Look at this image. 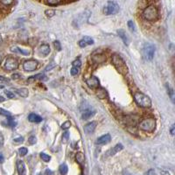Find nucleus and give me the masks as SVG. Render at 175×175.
Segmentation results:
<instances>
[{"mask_svg": "<svg viewBox=\"0 0 175 175\" xmlns=\"http://www.w3.org/2000/svg\"><path fill=\"white\" fill-rule=\"evenodd\" d=\"M72 65H73V67H75V68H80L82 66V62H81L80 60H75L73 61Z\"/></svg>", "mask_w": 175, "mask_h": 175, "instance_id": "obj_40", "label": "nucleus"}, {"mask_svg": "<svg viewBox=\"0 0 175 175\" xmlns=\"http://www.w3.org/2000/svg\"><path fill=\"white\" fill-rule=\"evenodd\" d=\"M123 149V145H122V144H117V146H115V147H113L111 150H110V151H108L107 154L109 156H114L115 154H117V152L121 151Z\"/></svg>", "mask_w": 175, "mask_h": 175, "instance_id": "obj_16", "label": "nucleus"}, {"mask_svg": "<svg viewBox=\"0 0 175 175\" xmlns=\"http://www.w3.org/2000/svg\"><path fill=\"white\" fill-rule=\"evenodd\" d=\"M86 83H87L88 86L91 88H97L98 86H99V80L96 76L92 75L91 77L86 81Z\"/></svg>", "mask_w": 175, "mask_h": 175, "instance_id": "obj_10", "label": "nucleus"}, {"mask_svg": "<svg viewBox=\"0 0 175 175\" xmlns=\"http://www.w3.org/2000/svg\"><path fill=\"white\" fill-rule=\"evenodd\" d=\"M0 115L7 117H10L11 114V112L7 111V110H4V109H0Z\"/></svg>", "mask_w": 175, "mask_h": 175, "instance_id": "obj_32", "label": "nucleus"}, {"mask_svg": "<svg viewBox=\"0 0 175 175\" xmlns=\"http://www.w3.org/2000/svg\"><path fill=\"white\" fill-rule=\"evenodd\" d=\"M112 63L117 70L122 74H126L128 73V68L125 61L123 60L120 55L115 54L112 55Z\"/></svg>", "mask_w": 175, "mask_h": 175, "instance_id": "obj_2", "label": "nucleus"}, {"mask_svg": "<svg viewBox=\"0 0 175 175\" xmlns=\"http://www.w3.org/2000/svg\"><path fill=\"white\" fill-rule=\"evenodd\" d=\"M27 152H28V150H27V148H25V147H21V148L19 149V154H20L21 157L26 155Z\"/></svg>", "mask_w": 175, "mask_h": 175, "instance_id": "obj_30", "label": "nucleus"}, {"mask_svg": "<svg viewBox=\"0 0 175 175\" xmlns=\"http://www.w3.org/2000/svg\"><path fill=\"white\" fill-rule=\"evenodd\" d=\"M54 47H55V48L57 49L58 51H61V44H60V42H59L58 40L54 41Z\"/></svg>", "mask_w": 175, "mask_h": 175, "instance_id": "obj_41", "label": "nucleus"}, {"mask_svg": "<svg viewBox=\"0 0 175 175\" xmlns=\"http://www.w3.org/2000/svg\"><path fill=\"white\" fill-rule=\"evenodd\" d=\"M40 158L42 159V160L45 161V162H49V161L51 160V157L47 154H46V153H44V152H41L40 153Z\"/></svg>", "mask_w": 175, "mask_h": 175, "instance_id": "obj_29", "label": "nucleus"}, {"mask_svg": "<svg viewBox=\"0 0 175 175\" xmlns=\"http://www.w3.org/2000/svg\"><path fill=\"white\" fill-rule=\"evenodd\" d=\"M143 18L149 22H155L159 18V12L154 5H150L146 6L142 12Z\"/></svg>", "mask_w": 175, "mask_h": 175, "instance_id": "obj_1", "label": "nucleus"}, {"mask_svg": "<svg viewBox=\"0 0 175 175\" xmlns=\"http://www.w3.org/2000/svg\"><path fill=\"white\" fill-rule=\"evenodd\" d=\"M28 120L31 123H38L42 121V117H39V115L35 114V113H31L29 116H28Z\"/></svg>", "mask_w": 175, "mask_h": 175, "instance_id": "obj_17", "label": "nucleus"}, {"mask_svg": "<svg viewBox=\"0 0 175 175\" xmlns=\"http://www.w3.org/2000/svg\"><path fill=\"white\" fill-rule=\"evenodd\" d=\"M96 125H97V123L96 121L90 122V123H87V124L84 126V131H85V133H87V134H91V133H93L94 131L96 130Z\"/></svg>", "mask_w": 175, "mask_h": 175, "instance_id": "obj_11", "label": "nucleus"}, {"mask_svg": "<svg viewBox=\"0 0 175 175\" xmlns=\"http://www.w3.org/2000/svg\"><path fill=\"white\" fill-rule=\"evenodd\" d=\"M0 81H1V82H4V83H9V82H10V79L4 77V76H0Z\"/></svg>", "mask_w": 175, "mask_h": 175, "instance_id": "obj_45", "label": "nucleus"}, {"mask_svg": "<svg viewBox=\"0 0 175 175\" xmlns=\"http://www.w3.org/2000/svg\"><path fill=\"white\" fill-rule=\"evenodd\" d=\"M46 79V76L42 74H38L37 75H34V76H32V77L28 78L27 82L28 83H33L34 80H40V81H43Z\"/></svg>", "mask_w": 175, "mask_h": 175, "instance_id": "obj_24", "label": "nucleus"}, {"mask_svg": "<svg viewBox=\"0 0 175 175\" xmlns=\"http://www.w3.org/2000/svg\"><path fill=\"white\" fill-rule=\"evenodd\" d=\"M63 0H46L47 4L49 5H60Z\"/></svg>", "mask_w": 175, "mask_h": 175, "instance_id": "obj_27", "label": "nucleus"}, {"mask_svg": "<svg viewBox=\"0 0 175 175\" xmlns=\"http://www.w3.org/2000/svg\"><path fill=\"white\" fill-rule=\"evenodd\" d=\"M19 67V61L13 57H8L5 60V64H4V68L7 71H12L17 69Z\"/></svg>", "mask_w": 175, "mask_h": 175, "instance_id": "obj_7", "label": "nucleus"}, {"mask_svg": "<svg viewBox=\"0 0 175 175\" xmlns=\"http://www.w3.org/2000/svg\"><path fill=\"white\" fill-rule=\"evenodd\" d=\"M127 25H128V28L130 29L131 32H135V25H134L132 20H129Z\"/></svg>", "mask_w": 175, "mask_h": 175, "instance_id": "obj_31", "label": "nucleus"}, {"mask_svg": "<svg viewBox=\"0 0 175 175\" xmlns=\"http://www.w3.org/2000/svg\"><path fill=\"white\" fill-rule=\"evenodd\" d=\"M5 94L7 96V97L10 98V99H12V98L15 97V95L12 92H11L10 90H5Z\"/></svg>", "mask_w": 175, "mask_h": 175, "instance_id": "obj_39", "label": "nucleus"}, {"mask_svg": "<svg viewBox=\"0 0 175 175\" xmlns=\"http://www.w3.org/2000/svg\"><path fill=\"white\" fill-rule=\"evenodd\" d=\"M38 52L41 56H47L50 53V47H49L48 45L47 44H43L41 45L38 49Z\"/></svg>", "mask_w": 175, "mask_h": 175, "instance_id": "obj_15", "label": "nucleus"}, {"mask_svg": "<svg viewBox=\"0 0 175 175\" xmlns=\"http://www.w3.org/2000/svg\"><path fill=\"white\" fill-rule=\"evenodd\" d=\"M143 56L146 59L147 61H151L154 57V53H155V47L151 44L147 43L145 45L143 48Z\"/></svg>", "mask_w": 175, "mask_h": 175, "instance_id": "obj_5", "label": "nucleus"}, {"mask_svg": "<svg viewBox=\"0 0 175 175\" xmlns=\"http://www.w3.org/2000/svg\"><path fill=\"white\" fill-rule=\"evenodd\" d=\"M4 88V86L3 85H0V88Z\"/></svg>", "mask_w": 175, "mask_h": 175, "instance_id": "obj_54", "label": "nucleus"}, {"mask_svg": "<svg viewBox=\"0 0 175 175\" xmlns=\"http://www.w3.org/2000/svg\"><path fill=\"white\" fill-rule=\"evenodd\" d=\"M14 0H0V9L3 10L6 7H9L11 5H13Z\"/></svg>", "mask_w": 175, "mask_h": 175, "instance_id": "obj_20", "label": "nucleus"}, {"mask_svg": "<svg viewBox=\"0 0 175 175\" xmlns=\"http://www.w3.org/2000/svg\"><path fill=\"white\" fill-rule=\"evenodd\" d=\"M94 43V40L91 37H88V36H85L83 37V39H81L79 41V46L81 47H86L88 45H92Z\"/></svg>", "mask_w": 175, "mask_h": 175, "instance_id": "obj_13", "label": "nucleus"}, {"mask_svg": "<svg viewBox=\"0 0 175 175\" xmlns=\"http://www.w3.org/2000/svg\"><path fill=\"white\" fill-rule=\"evenodd\" d=\"M45 14H46L47 17H48V18H52L55 14V11L54 10H47L45 11Z\"/></svg>", "mask_w": 175, "mask_h": 175, "instance_id": "obj_35", "label": "nucleus"}, {"mask_svg": "<svg viewBox=\"0 0 175 175\" xmlns=\"http://www.w3.org/2000/svg\"><path fill=\"white\" fill-rule=\"evenodd\" d=\"M14 91L17 94H19V96H22V97H27L28 95H29V91L27 88H17V89H14Z\"/></svg>", "mask_w": 175, "mask_h": 175, "instance_id": "obj_21", "label": "nucleus"}, {"mask_svg": "<svg viewBox=\"0 0 175 175\" xmlns=\"http://www.w3.org/2000/svg\"><path fill=\"white\" fill-rule=\"evenodd\" d=\"M4 146V137L2 134H0V148H2Z\"/></svg>", "mask_w": 175, "mask_h": 175, "instance_id": "obj_46", "label": "nucleus"}, {"mask_svg": "<svg viewBox=\"0 0 175 175\" xmlns=\"http://www.w3.org/2000/svg\"><path fill=\"white\" fill-rule=\"evenodd\" d=\"M38 61H35V60H28V61H25L23 64V68H24L25 71L26 72H33L34 71L37 67H38Z\"/></svg>", "mask_w": 175, "mask_h": 175, "instance_id": "obj_8", "label": "nucleus"}, {"mask_svg": "<svg viewBox=\"0 0 175 175\" xmlns=\"http://www.w3.org/2000/svg\"><path fill=\"white\" fill-rule=\"evenodd\" d=\"M36 142H37V138H36V137L35 136H31L29 138H28V143H29V145H31V146L35 145Z\"/></svg>", "mask_w": 175, "mask_h": 175, "instance_id": "obj_36", "label": "nucleus"}, {"mask_svg": "<svg viewBox=\"0 0 175 175\" xmlns=\"http://www.w3.org/2000/svg\"><path fill=\"white\" fill-rule=\"evenodd\" d=\"M95 114H96V111H95V110H85V111L83 113V117H82V118L84 119V120H88V118L94 117Z\"/></svg>", "mask_w": 175, "mask_h": 175, "instance_id": "obj_22", "label": "nucleus"}, {"mask_svg": "<svg viewBox=\"0 0 175 175\" xmlns=\"http://www.w3.org/2000/svg\"><path fill=\"white\" fill-rule=\"evenodd\" d=\"M69 139V132L68 131H66L64 132L63 135H62V142L63 143H67Z\"/></svg>", "mask_w": 175, "mask_h": 175, "instance_id": "obj_37", "label": "nucleus"}, {"mask_svg": "<svg viewBox=\"0 0 175 175\" xmlns=\"http://www.w3.org/2000/svg\"><path fill=\"white\" fill-rule=\"evenodd\" d=\"M160 174L161 175H171L170 173H169V172H167V171H161Z\"/></svg>", "mask_w": 175, "mask_h": 175, "instance_id": "obj_49", "label": "nucleus"}, {"mask_svg": "<svg viewBox=\"0 0 175 175\" xmlns=\"http://www.w3.org/2000/svg\"><path fill=\"white\" fill-rule=\"evenodd\" d=\"M55 66H56V64L54 63V62H51V63L49 64L48 66L47 67V68H46V71H49V70L53 69Z\"/></svg>", "mask_w": 175, "mask_h": 175, "instance_id": "obj_42", "label": "nucleus"}, {"mask_svg": "<svg viewBox=\"0 0 175 175\" xmlns=\"http://www.w3.org/2000/svg\"><path fill=\"white\" fill-rule=\"evenodd\" d=\"M59 171H60V173L61 175H67L68 172V165H66V164H61V165H60V167H59Z\"/></svg>", "mask_w": 175, "mask_h": 175, "instance_id": "obj_26", "label": "nucleus"}, {"mask_svg": "<svg viewBox=\"0 0 175 175\" xmlns=\"http://www.w3.org/2000/svg\"><path fill=\"white\" fill-rule=\"evenodd\" d=\"M79 68H75V67H73V68H71V74L72 75H77L78 74H79Z\"/></svg>", "mask_w": 175, "mask_h": 175, "instance_id": "obj_38", "label": "nucleus"}, {"mask_svg": "<svg viewBox=\"0 0 175 175\" xmlns=\"http://www.w3.org/2000/svg\"><path fill=\"white\" fill-rule=\"evenodd\" d=\"M1 61H2V56H1V54H0V62H1Z\"/></svg>", "mask_w": 175, "mask_h": 175, "instance_id": "obj_53", "label": "nucleus"}, {"mask_svg": "<svg viewBox=\"0 0 175 175\" xmlns=\"http://www.w3.org/2000/svg\"><path fill=\"white\" fill-rule=\"evenodd\" d=\"M89 15H90V12H89L88 11H86L83 12L82 14L79 15L77 18H76V20L74 21V23L76 22V24H74V26H77V27L81 26L84 22L87 21L88 19V17H89Z\"/></svg>", "mask_w": 175, "mask_h": 175, "instance_id": "obj_9", "label": "nucleus"}, {"mask_svg": "<svg viewBox=\"0 0 175 175\" xmlns=\"http://www.w3.org/2000/svg\"><path fill=\"white\" fill-rule=\"evenodd\" d=\"M24 141V137H16L13 139V142L14 143H22Z\"/></svg>", "mask_w": 175, "mask_h": 175, "instance_id": "obj_43", "label": "nucleus"}, {"mask_svg": "<svg viewBox=\"0 0 175 175\" xmlns=\"http://www.w3.org/2000/svg\"><path fill=\"white\" fill-rule=\"evenodd\" d=\"M7 118H8V125L11 127H15L16 126V122L13 120V118L11 117H7Z\"/></svg>", "mask_w": 175, "mask_h": 175, "instance_id": "obj_34", "label": "nucleus"}, {"mask_svg": "<svg viewBox=\"0 0 175 175\" xmlns=\"http://www.w3.org/2000/svg\"><path fill=\"white\" fill-rule=\"evenodd\" d=\"M119 11V5L115 1H109L107 5L103 8V13L105 15L117 14Z\"/></svg>", "mask_w": 175, "mask_h": 175, "instance_id": "obj_6", "label": "nucleus"}, {"mask_svg": "<svg viewBox=\"0 0 175 175\" xmlns=\"http://www.w3.org/2000/svg\"><path fill=\"white\" fill-rule=\"evenodd\" d=\"M117 34H118L119 37L121 38V39L123 40V44L126 45V46H128V45H129V39H128V37H127L126 33H125L123 29H119L117 30Z\"/></svg>", "mask_w": 175, "mask_h": 175, "instance_id": "obj_19", "label": "nucleus"}, {"mask_svg": "<svg viewBox=\"0 0 175 175\" xmlns=\"http://www.w3.org/2000/svg\"><path fill=\"white\" fill-rule=\"evenodd\" d=\"M111 140V137L110 134H105V135H102L100 137H98L97 141V145H100V146H103V145H107Z\"/></svg>", "mask_w": 175, "mask_h": 175, "instance_id": "obj_12", "label": "nucleus"}, {"mask_svg": "<svg viewBox=\"0 0 175 175\" xmlns=\"http://www.w3.org/2000/svg\"><path fill=\"white\" fill-rule=\"evenodd\" d=\"M156 127V120L152 117H148V118H145L143 119L140 123H139V128L142 131H154Z\"/></svg>", "mask_w": 175, "mask_h": 175, "instance_id": "obj_4", "label": "nucleus"}, {"mask_svg": "<svg viewBox=\"0 0 175 175\" xmlns=\"http://www.w3.org/2000/svg\"><path fill=\"white\" fill-rule=\"evenodd\" d=\"M134 100L137 104L142 108H150L151 106V101L150 97L143 93H136L134 95Z\"/></svg>", "mask_w": 175, "mask_h": 175, "instance_id": "obj_3", "label": "nucleus"}, {"mask_svg": "<svg viewBox=\"0 0 175 175\" xmlns=\"http://www.w3.org/2000/svg\"><path fill=\"white\" fill-rule=\"evenodd\" d=\"M2 42V37H1V35H0V43Z\"/></svg>", "mask_w": 175, "mask_h": 175, "instance_id": "obj_52", "label": "nucleus"}, {"mask_svg": "<svg viewBox=\"0 0 175 175\" xmlns=\"http://www.w3.org/2000/svg\"><path fill=\"white\" fill-rule=\"evenodd\" d=\"M97 96L99 98H101V99H102V98H105L106 97V91H105L103 88H100L97 92Z\"/></svg>", "mask_w": 175, "mask_h": 175, "instance_id": "obj_28", "label": "nucleus"}, {"mask_svg": "<svg viewBox=\"0 0 175 175\" xmlns=\"http://www.w3.org/2000/svg\"><path fill=\"white\" fill-rule=\"evenodd\" d=\"M71 127V123L70 121H66L63 123V124H61V129L62 130H68Z\"/></svg>", "mask_w": 175, "mask_h": 175, "instance_id": "obj_33", "label": "nucleus"}, {"mask_svg": "<svg viewBox=\"0 0 175 175\" xmlns=\"http://www.w3.org/2000/svg\"><path fill=\"white\" fill-rule=\"evenodd\" d=\"M20 77V75L19 74H12L11 75V78L13 79V80H16V79H19Z\"/></svg>", "mask_w": 175, "mask_h": 175, "instance_id": "obj_48", "label": "nucleus"}, {"mask_svg": "<svg viewBox=\"0 0 175 175\" xmlns=\"http://www.w3.org/2000/svg\"><path fill=\"white\" fill-rule=\"evenodd\" d=\"M75 159H76V161H77L78 164L83 165V163H84V160H85L84 154H83V152H81V151L77 152V153H76V155H75Z\"/></svg>", "mask_w": 175, "mask_h": 175, "instance_id": "obj_23", "label": "nucleus"}, {"mask_svg": "<svg viewBox=\"0 0 175 175\" xmlns=\"http://www.w3.org/2000/svg\"><path fill=\"white\" fill-rule=\"evenodd\" d=\"M11 51L14 54H20L22 55H29L30 51L29 50H24V49H21L18 47H11Z\"/></svg>", "mask_w": 175, "mask_h": 175, "instance_id": "obj_18", "label": "nucleus"}, {"mask_svg": "<svg viewBox=\"0 0 175 175\" xmlns=\"http://www.w3.org/2000/svg\"><path fill=\"white\" fill-rule=\"evenodd\" d=\"M170 132H171V135H174L175 134V125L174 124H173V126H172V128H171V131H170Z\"/></svg>", "mask_w": 175, "mask_h": 175, "instance_id": "obj_47", "label": "nucleus"}, {"mask_svg": "<svg viewBox=\"0 0 175 175\" xmlns=\"http://www.w3.org/2000/svg\"><path fill=\"white\" fill-rule=\"evenodd\" d=\"M17 170L19 175H26V169L24 161L18 160L17 161Z\"/></svg>", "mask_w": 175, "mask_h": 175, "instance_id": "obj_14", "label": "nucleus"}, {"mask_svg": "<svg viewBox=\"0 0 175 175\" xmlns=\"http://www.w3.org/2000/svg\"><path fill=\"white\" fill-rule=\"evenodd\" d=\"M146 175H156L155 170H154V169H150V170H148L146 172Z\"/></svg>", "mask_w": 175, "mask_h": 175, "instance_id": "obj_44", "label": "nucleus"}, {"mask_svg": "<svg viewBox=\"0 0 175 175\" xmlns=\"http://www.w3.org/2000/svg\"><path fill=\"white\" fill-rule=\"evenodd\" d=\"M5 99L4 97H3V96H0V102H4V101H5Z\"/></svg>", "mask_w": 175, "mask_h": 175, "instance_id": "obj_51", "label": "nucleus"}, {"mask_svg": "<svg viewBox=\"0 0 175 175\" xmlns=\"http://www.w3.org/2000/svg\"><path fill=\"white\" fill-rule=\"evenodd\" d=\"M166 90H167V94L172 99V101L174 102V91H173V88L171 87L169 84H166Z\"/></svg>", "mask_w": 175, "mask_h": 175, "instance_id": "obj_25", "label": "nucleus"}, {"mask_svg": "<svg viewBox=\"0 0 175 175\" xmlns=\"http://www.w3.org/2000/svg\"><path fill=\"white\" fill-rule=\"evenodd\" d=\"M5 160V158H4V156L2 153H0V163H3Z\"/></svg>", "mask_w": 175, "mask_h": 175, "instance_id": "obj_50", "label": "nucleus"}]
</instances>
